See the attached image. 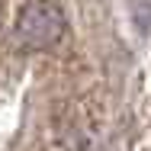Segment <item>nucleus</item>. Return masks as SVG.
Segmentation results:
<instances>
[{"label": "nucleus", "mask_w": 151, "mask_h": 151, "mask_svg": "<svg viewBox=\"0 0 151 151\" xmlns=\"http://www.w3.org/2000/svg\"><path fill=\"white\" fill-rule=\"evenodd\" d=\"M68 29V19L58 3L52 0H32L16 16V39L26 48H48L55 45Z\"/></svg>", "instance_id": "obj_1"}]
</instances>
